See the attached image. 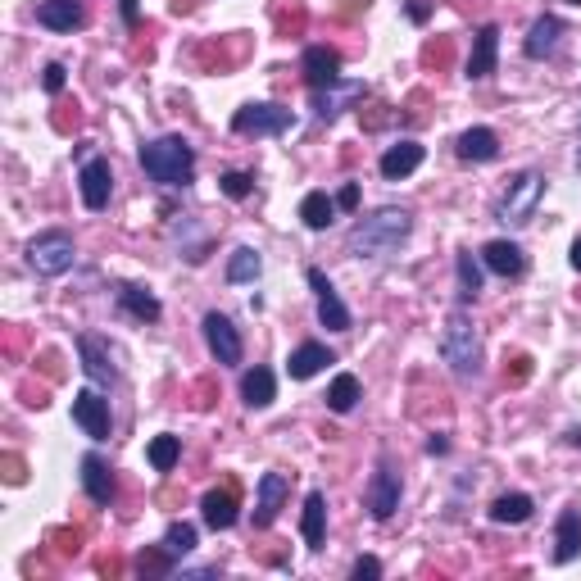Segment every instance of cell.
Listing matches in <instances>:
<instances>
[{"instance_id":"cell-42","label":"cell","mask_w":581,"mask_h":581,"mask_svg":"<svg viewBox=\"0 0 581 581\" xmlns=\"http://www.w3.org/2000/svg\"><path fill=\"white\" fill-rule=\"evenodd\" d=\"M450 450V441H445V436H432V441H427V454H445Z\"/></svg>"},{"instance_id":"cell-10","label":"cell","mask_w":581,"mask_h":581,"mask_svg":"<svg viewBox=\"0 0 581 581\" xmlns=\"http://www.w3.org/2000/svg\"><path fill=\"white\" fill-rule=\"evenodd\" d=\"M73 423L91 441H109V432H114V423H109V400H100L96 391H78L73 395Z\"/></svg>"},{"instance_id":"cell-14","label":"cell","mask_w":581,"mask_h":581,"mask_svg":"<svg viewBox=\"0 0 581 581\" xmlns=\"http://www.w3.org/2000/svg\"><path fill=\"white\" fill-rule=\"evenodd\" d=\"M241 500H237V486L227 482L223 491H209L205 500H200V518H205V527H214V532H227V527H237L241 518Z\"/></svg>"},{"instance_id":"cell-2","label":"cell","mask_w":581,"mask_h":581,"mask_svg":"<svg viewBox=\"0 0 581 581\" xmlns=\"http://www.w3.org/2000/svg\"><path fill=\"white\" fill-rule=\"evenodd\" d=\"M141 168L159 187H187L196 178V150L187 137H159L141 146Z\"/></svg>"},{"instance_id":"cell-11","label":"cell","mask_w":581,"mask_h":581,"mask_svg":"<svg viewBox=\"0 0 581 581\" xmlns=\"http://www.w3.org/2000/svg\"><path fill=\"white\" fill-rule=\"evenodd\" d=\"M78 355H82V368H87V377H91L96 386H114V382H119L114 355H109V345L100 341V336L82 332V336H78Z\"/></svg>"},{"instance_id":"cell-9","label":"cell","mask_w":581,"mask_h":581,"mask_svg":"<svg viewBox=\"0 0 581 581\" xmlns=\"http://www.w3.org/2000/svg\"><path fill=\"white\" fill-rule=\"evenodd\" d=\"M309 286H314V296H318V323L327 327V332H350V309H345V300L336 296V286L327 282L323 268H309Z\"/></svg>"},{"instance_id":"cell-36","label":"cell","mask_w":581,"mask_h":581,"mask_svg":"<svg viewBox=\"0 0 581 581\" xmlns=\"http://www.w3.org/2000/svg\"><path fill=\"white\" fill-rule=\"evenodd\" d=\"M218 187H223V196H227V200H246L250 191H255V178H250V173H237V168H232V173H223V178H218Z\"/></svg>"},{"instance_id":"cell-20","label":"cell","mask_w":581,"mask_h":581,"mask_svg":"<svg viewBox=\"0 0 581 581\" xmlns=\"http://www.w3.org/2000/svg\"><path fill=\"white\" fill-rule=\"evenodd\" d=\"M423 155L427 150L418 146V141H395V146H386V155H382V178L386 182H400V178H409L418 164H423Z\"/></svg>"},{"instance_id":"cell-5","label":"cell","mask_w":581,"mask_h":581,"mask_svg":"<svg viewBox=\"0 0 581 581\" xmlns=\"http://www.w3.org/2000/svg\"><path fill=\"white\" fill-rule=\"evenodd\" d=\"M541 196H545V178L536 173V168H527V173H518V178L509 182V191H504V200H500L495 214H500L504 227H522V223H532Z\"/></svg>"},{"instance_id":"cell-41","label":"cell","mask_w":581,"mask_h":581,"mask_svg":"<svg viewBox=\"0 0 581 581\" xmlns=\"http://www.w3.org/2000/svg\"><path fill=\"white\" fill-rule=\"evenodd\" d=\"M409 19H414V23H427V5H423V0H409Z\"/></svg>"},{"instance_id":"cell-3","label":"cell","mask_w":581,"mask_h":581,"mask_svg":"<svg viewBox=\"0 0 581 581\" xmlns=\"http://www.w3.org/2000/svg\"><path fill=\"white\" fill-rule=\"evenodd\" d=\"M441 359L450 364V373L459 382H473L482 373V336H477L473 318L463 314V309L445 318V327H441Z\"/></svg>"},{"instance_id":"cell-45","label":"cell","mask_w":581,"mask_h":581,"mask_svg":"<svg viewBox=\"0 0 581 581\" xmlns=\"http://www.w3.org/2000/svg\"><path fill=\"white\" fill-rule=\"evenodd\" d=\"M568 5H581V0H568Z\"/></svg>"},{"instance_id":"cell-32","label":"cell","mask_w":581,"mask_h":581,"mask_svg":"<svg viewBox=\"0 0 581 581\" xmlns=\"http://www.w3.org/2000/svg\"><path fill=\"white\" fill-rule=\"evenodd\" d=\"M482 268L486 264H477L473 250H463V255L454 259V273H459V300H463V305L482 296Z\"/></svg>"},{"instance_id":"cell-27","label":"cell","mask_w":581,"mask_h":581,"mask_svg":"<svg viewBox=\"0 0 581 581\" xmlns=\"http://www.w3.org/2000/svg\"><path fill=\"white\" fill-rule=\"evenodd\" d=\"M241 400H246L250 409H268V404L277 400V377H273V368H250V373L241 377Z\"/></svg>"},{"instance_id":"cell-30","label":"cell","mask_w":581,"mask_h":581,"mask_svg":"<svg viewBox=\"0 0 581 581\" xmlns=\"http://www.w3.org/2000/svg\"><path fill=\"white\" fill-rule=\"evenodd\" d=\"M532 513H536L532 495H522V491H509L491 504V522H500V527H518V522H527Z\"/></svg>"},{"instance_id":"cell-31","label":"cell","mask_w":581,"mask_h":581,"mask_svg":"<svg viewBox=\"0 0 581 581\" xmlns=\"http://www.w3.org/2000/svg\"><path fill=\"white\" fill-rule=\"evenodd\" d=\"M359 404V377L355 373H336L332 386H327V409L332 414H350Z\"/></svg>"},{"instance_id":"cell-8","label":"cell","mask_w":581,"mask_h":581,"mask_svg":"<svg viewBox=\"0 0 581 581\" xmlns=\"http://www.w3.org/2000/svg\"><path fill=\"white\" fill-rule=\"evenodd\" d=\"M205 345H209V355H214L223 368H237L241 355H246L237 323H232L227 314H205Z\"/></svg>"},{"instance_id":"cell-43","label":"cell","mask_w":581,"mask_h":581,"mask_svg":"<svg viewBox=\"0 0 581 581\" xmlns=\"http://www.w3.org/2000/svg\"><path fill=\"white\" fill-rule=\"evenodd\" d=\"M563 441H568V445H581V427H572V432L563 436Z\"/></svg>"},{"instance_id":"cell-22","label":"cell","mask_w":581,"mask_h":581,"mask_svg":"<svg viewBox=\"0 0 581 581\" xmlns=\"http://www.w3.org/2000/svg\"><path fill=\"white\" fill-rule=\"evenodd\" d=\"M300 536H305L309 550H323V541H327V500H323V491H309V495H305V513H300Z\"/></svg>"},{"instance_id":"cell-1","label":"cell","mask_w":581,"mask_h":581,"mask_svg":"<svg viewBox=\"0 0 581 581\" xmlns=\"http://www.w3.org/2000/svg\"><path fill=\"white\" fill-rule=\"evenodd\" d=\"M409 232H414V214L400 205H386V209H377V214L359 218V223L350 227V241H345V246L359 259H386L409 241Z\"/></svg>"},{"instance_id":"cell-4","label":"cell","mask_w":581,"mask_h":581,"mask_svg":"<svg viewBox=\"0 0 581 581\" xmlns=\"http://www.w3.org/2000/svg\"><path fill=\"white\" fill-rule=\"evenodd\" d=\"M73 259H78V250H73V237L69 232H37V237L28 241V268L37 277H60L73 268Z\"/></svg>"},{"instance_id":"cell-28","label":"cell","mask_w":581,"mask_h":581,"mask_svg":"<svg viewBox=\"0 0 581 581\" xmlns=\"http://www.w3.org/2000/svg\"><path fill=\"white\" fill-rule=\"evenodd\" d=\"M336 200L327 196V191H309L305 200H300V218H305V227L309 232H327V227L336 223Z\"/></svg>"},{"instance_id":"cell-19","label":"cell","mask_w":581,"mask_h":581,"mask_svg":"<svg viewBox=\"0 0 581 581\" xmlns=\"http://www.w3.org/2000/svg\"><path fill=\"white\" fill-rule=\"evenodd\" d=\"M495 55H500V28L486 23L482 32L473 37V55H468V78L473 82H486L495 73Z\"/></svg>"},{"instance_id":"cell-15","label":"cell","mask_w":581,"mask_h":581,"mask_svg":"<svg viewBox=\"0 0 581 581\" xmlns=\"http://www.w3.org/2000/svg\"><path fill=\"white\" fill-rule=\"evenodd\" d=\"M291 495V482L286 473H264L259 477V495H255V527H273L277 513H282V500Z\"/></svg>"},{"instance_id":"cell-29","label":"cell","mask_w":581,"mask_h":581,"mask_svg":"<svg viewBox=\"0 0 581 581\" xmlns=\"http://www.w3.org/2000/svg\"><path fill=\"white\" fill-rule=\"evenodd\" d=\"M119 309L123 314H132V318H141V323H155L164 309H159V300L150 296L146 286H137V282H128V286H119Z\"/></svg>"},{"instance_id":"cell-37","label":"cell","mask_w":581,"mask_h":581,"mask_svg":"<svg viewBox=\"0 0 581 581\" xmlns=\"http://www.w3.org/2000/svg\"><path fill=\"white\" fill-rule=\"evenodd\" d=\"M64 82H69V69H64V64H46V73H41V87L55 96V91H64Z\"/></svg>"},{"instance_id":"cell-17","label":"cell","mask_w":581,"mask_h":581,"mask_svg":"<svg viewBox=\"0 0 581 581\" xmlns=\"http://www.w3.org/2000/svg\"><path fill=\"white\" fill-rule=\"evenodd\" d=\"M482 264L491 268L495 277H522V273H527V255H522V246H518V241H504V237L486 241Z\"/></svg>"},{"instance_id":"cell-21","label":"cell","mask_w":581,"mask_h":581,"mask_svg":"<svg viewBox=\"0 0 581 581\" xmlns=\"http://www.w3.org/2000/svg\"><path fill=\"white\" fill-rule=\"evenodd\" d=\"M581 554V509H563L554 522V563H572Z\"/></svg>"},{"instance_id":"cell-40","label":"cell","mask_w":581,"mask_h":581,"mask_svg":"<svg viewBox=\"0 0 581 581\" xmlns=\"http://www.w3.org/2000/svg\"><path fill=\"white\" fill-rule=\"evenodd\" d=\"M119 14H123V23H128V28H137V23H141L137 0H119Z\"/></svg>"},{"instance_id":"cell-39","label":"cell","mask_w":581,"mask_h":581,"mask_svg":"<svg viewBox=\"0 0 581 581\" xmlns=\"http://www.w3.org/2000/svg\"><path fill=\"white\" fill-rule=\"evenodd\" d=\"M336 205H341V209H355L359 205V187H355V182H345L341 196H336Z\"/></svg>"},{"instance_id":"cell-23","label":"cell","mask_w":581,"mask_h":581,"mask_svg":"<svg viewBox=\"0 0 581 581\" xmlns=\"http://www.w3.org/2000/svg\"><path fill=\"white\" fill-rule=\"evenodd\" d=\"M454 150H459L463 164H491V159L500 155V137H495L491 128H468Z\"/></svg>"},{"instance_id":"cell-13","label":"cell","mask_w":581,"mask_h":581,"mask_svg":"<svg viewBox=\"0 0 581 581\" xmlns=\"http://www.w3.org/2000/svg\"><path fill=\"white\" fill-rule=\"evenodd\" d=\"M82 491H87L91 504H100V509H109V504H114V495H119L114 468H109L100 454H87V459H82Z\"/></svg>"},{"instance_id":"cell-7","label":"cell","mask_w":581,"mask_h":581,"mask_svg":"<svg viewBox=\"0 0 581 581\" xmlns=\"http://www.w3.org/2000/svg\"><path fill=\"white\" fill-rule=\"evenodd\" d=\"M400 468H395L391 454H382L373 468V482H368V513H373L377 522H386L395 509H400Z\"/></svg>"},{"instance_id":"cell-44","label":"cell","mask_w":581,"mask_h":581,"mask_svg":"<svg viewBox=\"0 0 581 581\" xmlns=\"http://www.w3.org/2000/svg\"><path fill=\"white\" fill-rule=\"evenodd\" d=\"M572 268H577V273H581V241H577V246H572Z\"/></svg>"},{"instance_id":"cell-35","label":"cell","mask_w":581,"mask_h":581,"mask_svg":"<svg viewBox=\"0 0 581 581\" xmlns=\"http://www.w3.org/2000/svg\"><path fill=\"white\" fill-rule=\"evenodd\" d=\"M164 550L173 554V559L191 554V550H196V527H191V522H168V532H164Z\"/></svg>"},{"instance_id":"cell-26","label":"cell","mask_w":581,"mask_h":581,"mask_svg":"<svg viewBox=\"0 0 581 581\" xmlns=\"http://www.w3.org/2000/svg\"><path fill=\"white\" fill-rule=\"evenodd\" d=\"M559 37H563V23L554 19V14H541V19L532 23V32H527V41H522L527 60H545V55H554Z\"/></svg>"},{"instance_id":"cell-12","label":"cell","mask_w":581,"mask_h":581,"mask_svg":"<svg viewBox=\"0 0 581 581\" xmlns=\"http://www.w3.org/2000/svg\"><path fill=\"white\" fill-rule=\"evenodd\" d=\"M78 191H82V205H87V209H105L109 205V191H114L109 159H87V164L78 168Z\"/></svg>"},{"instance_id":"cell-33","label":"cell","mask_w":581,"mask_h":581,"mask_svg":"<svg viewBox=\"0 0 581 581\" xmlns=\"http://www.w3.org/2000/svg\"><path fill=\"white\" fill-rule=\"evenodd\" d=\"M264 273V259H259V250L255 246H241V250H232V259H227V282H255V277Z\"/></svg>"},{"instance_id":"cell-34","label":"cell","mask_w":581,"mask_h":581,"mask_svg":"<svg viewBox=\"0 0 581 581\" xmlns=\"http://www.w3.org/2000/svg\"><path fill=\"white\" fill-rule=\"evenodd\" d=\"M146 454H150V468H155V473H173L182 459V436H155Z\"/></svg>"},{"instance_id":"cell-6","label":"cell","mask_w":581,"mask_h":581,"mask_svg":"<svg viewBox=\"0 0 581 581\" xmlns=\"http://www.w3.org/2000/svg\"><path fill=\"white\" fill-rule=\"evenodd\" d=\"M291 109L282 105H241L237 114H232V132H241V137H282V132H291Z\"/></svg>"},{"instance_id":"cell-18","label":"cell","mask_w":581,"mask_h":581,"mask_svg":"<svg viewBox=\"0 0 581 581\" xmlns=\"http://www.w3.org/2000/svg\"><path fill=\"white\" fill-rule=\"evenodd\" d=\"M37 23L50 32H78L87 23V10H82V0H41Z\"/></svg>"},{"instance_id":"cell-24","label":"cell","mask_w":581,"mask_h":581,"mask_svg":"<svg viewBox=\"0 0 581 581\" xmlns=\"http://www.w3.org/2000/svg\"><path fill=\"white\" fill-rule=\"evenodd\" d=\"M327 364H336V355H332V350H327V345H318V341H305V345H300V350H296V355H291L286 373L296 377V382H309V377H318Z\"/></svg>"},{"instance_id":"cell-38","label":"cell","mask_w":581,"mask_h":581,"mask_svg":"<svg viewBox=\"0 0 581 581\" xmlns=\"http://www.w3.org/2000/svg\"><path fill=\"white\" fill-rule=\"evenodd\" d=\"M350 572H355L359 581H364V577H368V581H377V577H382V563H377L373 554H359V559H355V568H350Z\"/></svg>"},{"instance_id":"cell-16","label":"cell","mask_w":581,"mask_h":581,"mask_svg":"<svg viewBox=\"0 0 581 581\" xmlns=\"http://www.w3.org/2000/svg\"><path fill=\"white\" fill-rule=\"evenodd\" d=\"M300 69H305V82L314 91L336 87V82H341V55H336V50H327V46H309L305 60H300Z\"/></svg>"},{"instance_id":"cell-25","label":"cell","mask_w":581,"mask_h":581,"mask_svg":"<svg viewBox=\"0 0 581 581\" xmlns=\"http://www.w3.org/2000/svg\"><path fill=\"white\" fill-rule=\"evenodd\" d=\"M359 96H368V87H364V82H336V87L314 91V109H318V119H323V123H332L336 114H341V109H345V100H359Z\"/></svg>"}]
</instances>
